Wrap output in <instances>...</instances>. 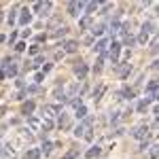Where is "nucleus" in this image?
<instances>
[{
    "label": "nucleus",
    "instance_id": "nucleus-1",
    "mask_svg": "<svg viewBox=\"0 0 159 159\" xmlns=\"http://www.w3.org/2000/svg\"><path fill=\"white\" fill-rule=\"evenodd\" d=\"M74 136H81V138H85V140L94 138V136H91V117L83 119V123L76 125V127H74Z\"/></svg>",
    "mask_w": 159,
    "mask_h": 159
},
{
    "label": "nucleus",
    "instance_id": "nucleus-2",
    "mask_svg": "<svg viewBox=\"0 0 159 159\" xmlns=\"http://www.w3.org/2000/svg\"><path fill=\"white\" fill-rule=\"evenodd\" d=\"M4 76H15L17 74V64L13 62V59H4V64H2V70H0Z\"/></svg>",
    "mask_w": 159,
    "mask_h": 159
},
{
    "label": "nucleus",
    "instance_id": "nucleus-3",
    "mask_svg": "<svg viewBox=\"0 0 159 159\" xmlns=\"http://www.w3.org/2000/svg\"><path fill=\"white\" fill-rule=\"evenodd\" d=\"M108 47H110V49H108V57L113 59V64H117V59H119V51H121V45H119L117 40H113Z\"/></svg>",
    "mask_w": 159,
    "mask_h": 159
},
{
    "label": "nucleus",
    "instance_id": "nucleus-4",
    "mask_svg": "<svg viewBox=\"0 0 159 159\" xmlns=\"http://www.w3.org/2000/svg\"><path fill=\"white\" fill-rule=\"evenodd\" d=\"M85 9V2H68V13L70 15H81V11Z\"/></svg>",
    "mask_w": 159,
    "mask_h": 159
},
{
    "label": "nucleus",
    "instance_id": "nucleus-5",
    "mask_svg": "<svg viewBox=\"0 0 159 159\" xmlns=\"http://www.w3.org/2000/svg\"><path fill=\"white\" fill-rule=\"evenodd\" d=\"M146 136H149V125H138V127L134 129V138H138V140H144Z\"/></svg>",
    "mask_w": 159,
    "mask_h": 159
},
{
    "label": "nucleus",
    "instance_id": "nucleus-6",
    "mask_svg": "<svg viewBox=\"0 0 159 159\" xmlns=\"http://www.w3.org/2000/svg\"><path fill=\"white\" fill-rule=\"evenodd\" d=\"M42 115H45L49 121H51V119L57 115V106H42Z\"/></svg>",
    "mask_w": 159,
    "mask_h": 159
},
{
    "label": "nucleus",
    "instance_id": "nucleus-7",
    "mask_svg": "<svg viewBox=\"0 0 159 159\" xmlns=\"http://www.w3.org/2000/svg\"><path fill=\"white\" fill-rule=\"evenodd\" d=\"M28 125H30V129H32V131H36V129H40V127H42V121H40L38 117H30V119H28Z\"/></svg>",
    "mask_w": 159,
    "mask_h": 159
},
{
    "label": "nucleus",
    "instance_id": "nucleus-8",
    "mask_svg": "<svg viewBox=\"0 0 159 159\" xmlns=\"http://www.w3.org/2000/svg\"><path fill=\"white\" fill-rule=\"evenodd\" d=\"M74 72H76V76H79V79H85V74H87V66L83 64V62H79L74 66Z\"/></svg>",
    "mask_w": 159,
    "mask_h": 159
},
{
    "label": "nucleus",
    "instance_id": "nucleus-9",
    "mask_svg": "<svg viewBox=\"0 0 159 159\" xmlns=\"http://www.w3.org/2000/svg\"><path fill=\"white\" fill-rule=\"evenodd\" d=\"M106 47H108V40H98L96 42V53H100V55H104V53H106Z\"/></svg>",
    "mask_w": 159,
    "mask_h": 159
},
{
    "label": "nucleus",
    "instance_id": "nucleus-10",
    "mask_svg": "<svg viewBox=\"0 0 159 159\" xmlns=\"http://www.w3.org/2000/svg\"><path fill=\"white\" fill-rule=\"evenodd\" d=\"M76 49H79V42H74V40L64 42V51H66V53H74Z\"/></svg>",
    "mask_w": 159,
    "mask_h": 159
},
{
    "label": "nucleus",
    "instance_id": "nucleus-11",
    "mask_svg": "<svg viewBox=\"0 0 159 159\" xmlns=\"http://www.w3.org/2000/svg\"><path fill=\"white\" fill-rule=\"evenodd\" d=\"M98 7H100L98 2H87L85 4V15H91L94 11H98Z\"/></svg>",
    "mask_w": 159,
    "mask_h": 159
},
{
    "label": "nucleus",
    "instance_id": "nucleus-12",
    "mask_svg": "<svg viewBox=\"0 0 159 159\" xmlns=\"http://www.w3.org/2000/svg\"><path fill=\"white\" fill-rule=\"evenodd\" d=\"M100 153H102V149H100V146H94V149H91V151H87V159H94V157H98V155H100Z\"/></svg>",
    "mask_w": 159,
    "mask_h": 159
},
{
    "label": "nucleus",
    "instance_id": "nucleus-13",
    "mask_svg": "<svg viewBox=\"0 0 159 159\" xmlns=\"http://www.w3.org/2000/svg\"><path fill=\"white\" fill-rule=\"evenodd\" d=\"M104 28H106L104 24H98V26H94V28H91V32H94V36H102V34H104Z\"/></svg>",
    "mask_w": 159,
    "mask_h": 159
},
{
    "label": "nucleus",
    "instance_id": "nucleus-14",
    "mask_svg": "<svg viewBox=\"0 0 159 159\" xmlns=\"http://www.w3.org/2000/svg\"><path fill=\"white\" fill-rule=\"evenodd\" d=\"M30 19H32V15H30V11H24V13H21V26H26V24H30Z\"/></svg>",
    "mask_w": 159,
    "mask_h": 159
},
{
    "label": "nucleus",
    "instance_id": "nucleus-15",
    "mask_svg": "<svg viewBox=\"0 0 159 159\" xmlns=\"http://www.w3.org/2000/svg\"><path fill=\"white\" fill-rule=\"evenodd\" d=\"M142 32H146V34L155 32V24H153V21H149V24H144V26H142Z\"/></svg>",
    "mask_w": 159,
    "mask_h": 159
},
{
    "label": "nucleus",
    "instance_id": "nucleus-16",
    "mask_svg": "<svg viewBox=\"0 0 159 159\" xmlns=\"http://www.w3.org/2000/svg\"><path fill=\"white\" fill-rule=\"evenodd\" d=\"M26 157H28V159H38V157H40V151L32 149V151H28V153H26Z\"/></svg>",
    "mask_w": 159,
    "mask_h": 159
},
{
    "label": "nucleus",
    "instance_id": "nucleus-17",
    "mask_svg": "<svg viewBox=\"0 0 159 159\" xmlns=\"http://www.w3.org/2000/svg\"><path fill=\"white\" fill-rule=\"evenodd\" d=\"M74 157H79V149H72V151H68L62 159H74Z\"/></svg>",
    "mask_w": 159,
    "mask_h": 159
},
{
    "label": "nucleus",
    "instance_id": "nucleus-18",
    "mask_svg": "<svg viewBox=\"0 0 159 159\" xmlns=\"http://www.w3.org/2000/svg\"><path fill=\"white\" fill-rule=\"evenodd\" d=\"M146 91H149V94H157V81H151V83L146 85Z\"/></svg>",
    "mask_w": 159,
    "mask_h": 159
},
{
    "label": "nucleus",
    "instance_id": "nucleus-19",
    "mask_svg": "<svg viewBox=\"0 0 159 159\" xmlns=\"http://www.w3.org/2000/svg\"><path fill=\"white\" fill-rule=\"evenodd\" d=\"M32 110H34V102H26L24 104V115H30Z\"/></svg>",
    "mask_w": 159,
    "mask_h": 159
},
{
    "label": "nucleus",
    "instance_id": "nucleus-20",
    "mask_svg": "<svg viewBox=\"0 0 159 159\" xmlns=\"http://www.w3.org/2000/svg\"><path fill=\"white\" fill-rule=\"evenodd\" d=\"M51 151H53V144L51 142H45V144H42V153H45V155H51Z\"/></svg>",
    "mask_w": 159,
    "mask_h": 159
},
{
    "label": "nucleus",
    "instance_id": "nucleus-21",
    "mask_svg": "<svg viewBox=\"0 0 159 159\" xmlns=\"http://www.w3.org/2000/svg\"><path fill=\"white\" fill-rule=\"evenodd\" d=\"M59 127L68 129V127H70V119H68V117H62V119H59Z\"/></svg>",
    "mask_w": 159,
    "mask_h": 159
},
{
    "label": "nucleus",
    "instance_id": "nucleus-22",
    "mask_svg": "<svg viewBox=\"0 0 159 159\" xmlns=\"http://www.w3.org/2000/svg\"><path fill=\"white\" fill-rule=\"evenodd\" d=\"M146 40H149V34H146V32H140L138 42H140V45H146Z\"/></svg>",
    "mask_w": 159,
    "mask_h": 159
},
{
    "label": "nucleus",
    "instance_id": "nucleus-23",
    "mask_svg": "<svg viewBox=\"0 0 159 159\" xmlns=\"http://www.w3.org/2000/svg\"><path fill=\"white\" fill-rule=\"evenodd\" d=\"M149 104H151L149 100H140V104H138V110H140V113H144V110H146V106H149Z\"/></svg>",
    "mask_w": 159,
    "mask_h": 159
},
{
    "label": "nucleus",
    "instance_id": "nucleus-24",
    "mask_svg": "<svg viewBox=\"0 0 159 159\" xmlns=\"http://www.w3.org/2000/svg\"><path fill=\"white\" fill-rule=\"evenodd\" d=\"M89 21H91V15H85V17L81 19V28H87V26H89Z\"/></svg>",
    "mask_w": 159,
    "mask_h": 159
},
{
    "label": "nucleus",
    "instance_id": "nucleus-25",
    "mask_svg": "<svg viewBox=\"0 0 159 159\" xmlns=\"http://www.w3.org/2000/svg\"><path fill=\"white\" fill-rule=\"evenodd\" d=\"M85 115H87V110H85V106H81V108H76V117H79V119H83V117H85Z\"/></svg>",
    "mask_w": 159,
    "mask_h": 159
},
{
    "label": "nucleus",
    "instance_id": "nucleus-26",
    "mask_svg": "<svg viewBox=\"0 0 159 159\" xmlns=\"http://www.w3.org/2000/svg\"><path fill=\"white\" fill-rule=\"evenodd\" d=\"M51 127H53V121H49V119H45V121H42V129L47 131V129H51Z\"/></svg>",
    "mask_w": 159,
    "mask_h": 159
},
{
    "label": "nucleus",
    "instance_id": "nucleus-27",
    "mask_svg": "<svg viewBox=\"0 0 159 159\" xmlns=\"http://www.w3.org/2000/svg\"><path fill=\"white\" fill-rule=\"evenodd\" d=\"M102 91H104V87H98V89L94 91V100H100V96H102Z\"/></svg>",
    "mask_w": 159,
    "mask_h": 159
},
{
    "label": "nucleus",
    "instance_id": "nucleus-28",
    "mask_svg": "<svg viewBox=\"0 0 159 159\" xmlns=\"http://www.w3.org/2000/svg\"><path fill=\"white\" fill-rule=\"evenodd\" d=\"M38 51H40V47H38V45H34V47H32V49H30V53H32V55H36V53H38Z\"/></svg>",
    "mask_w": 159,
    "mask_h": 159
},
{
    "label": "nucleus",
    "instance_id": "nucleus-29",
    "mask_svg": "<svg viewBox=\"0 0 159 159\" xmlns=\"http://www.w3.org/2000/svg\"><path fill=\"white\" fill-rule=\"evenodd\" d=\"M151 159H157V146H153V151H151Z\"/></svg>",
    "mask_w": 159,
    "mask_h": 159
}]
</instances>
